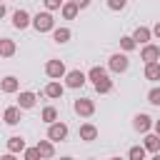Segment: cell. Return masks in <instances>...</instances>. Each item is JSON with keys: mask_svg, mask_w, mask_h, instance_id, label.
Returning a JSON list of instances; mask_svg holds the SVG:
<instances>
[{"mask_svg": "<svg viewBox=\"0 0 160 160\" xmlns=\"http://www.w3.org/2000/svg\"><path fill=\"white\" fill-rule=\"evenodd\" d=\"M30 22H32V28H35L38 32H52V28H55V20H52L50 12H38Z\"/></svg>", "mask_w": 160, "mask_h": 160, "instance_id": "6da1fadb", "label": "cell"}, {"mask_svg": "<svg viewBox=\"0 0 160 160\" xmlns=\"http://www.w3.org/2000/svg\"><path fill=\"white\" fill-rule=\"evenodd\" d=\"M65 62L62 60H48L45 62V75L48 78H52V80H60V78H65Z\"/></svg>", "mask_w": 160, "mask_h": 160, "instance_id": "7a4b0ae2", "label": "cell"}, {"mask_svg": "<svg viewBox=\"0 0 160 160\" xmlns=\"http://www.w3.org/2000/svg\"><path fill=\"white\" fill-rule=\"evenodd\" d=\"M68 138V125L65 122H50V128H48V140H52V142H62Z\"/></svg>", "mask_w": 160, "mask_h": 160, "instance_id": "3957f363", "label": "cell"}, {"mask_svg": "<svg viewBox=\"0 0 160 160\" xmlns=\"http://www.w3.org/2000/svg\"><path fill=\"white\" fill-rule=\"evenodd\" d=\"M72 110H75L80 118H90V115L95 112V102H92L90 98H78L75 105H72Z\"/></svg>", "mask_w": 160, "mask_h": 160, "instance_id": "277c9868", "label": "cell"}, {"mask_svg": "<svg viewBox=\"0 0 160 160\" xmlns=\"http://www.w3.org/2000/svg\"><path fill=\"white\" fill-rule=\"evenodd\" d=\"M108 65H110L112 72H125L128 65H130V60H128L122 52H115V55H110V62H108Z\"/></svg>", "mask_w": 160, "mask_h": 160, "instance_id": "5b68a950", "label": "cell"}, {"mask_svg": "<svg viewBox=\"0 0 160 160\" xmlns=\"http://www.w3.org/2000/svg\"><path fill=\"white\" fill-rule=\"evenodd\" d=\"M65 85H68V88H82V85H85V72H82V70H70V72H65Z\"/></svg>", "mask_w": 160, "mask_h": 160, "instance_id": "8992f818", "label": "cell"}, {"mask_svg": "<svg viewBox=\"0 0 160 160\" xmlns=\"http://www.w3.org/2000/svg\"><path fill=\"white\" fill-rule=\"evenodd\" d=\"M132 128H135L138 132H148V130L152 128V118H150V115H145V112H140V115H135V118H132Z\"/></svg>", "mask_w": 160, "mask_h": 160, "instance_id": "52a82bcc", "label": "cell"}, {"mask_svg": "<svg viewBox=\"0 0 160 160\" xmlns=\"http://www.w3.org/2000/svg\"><path fill=\"white\" fill-rule=\"evenodd\" d=\"M30 20H32V18H30L25 10H15V12H12V25H15L18 30H25V28L30 25Z\"/></svg>", "mask_w": 160, "mask_h": 160, "instance_id": "ba28073f", "label": "cell"}, {"mask_svg": "<svg viewBox=\"0 0 160 160\" xmlns=\"http://www.w3.org/2000/svg\"><path fill=\"white\" fill-rule=\"evenodd\" d=\"M150 38H152V32H150V28H145V25H138V28H135V32H132V40H135V42H140V45H148V42H150Z\"/></svg>", "mask_w": 160, "mask_h": 160, "instance_id": "9c48e42d", "label": "cell"}, {"mask_svg": "<svg viewBox=\"0 0 160 160\" xmlns=\"http://www.w3.org/2000/svg\"><path fill=\"white\" fill-rule=\"evenodd\" d=\"M18 88H20V80H18L15 75H8V78L0 80V90L8 92V95H10V92H18Z\"/></svg>", "mask_w": 160, "mask_h": 160, "instance_id": "30bf717a", "label": "cell"}, {"mask_svg": "<svg viewBox=\"0 0 160 160\" xmlns=\"http://www.w3.org/2000/svg\"><path fill=\"white\" fill-rule=\"evenodd\" d=\"M140 58H142L145 62H155V60L160 58V48H158V45H150V42H148V45L142 48V52H140Z\"/></svg>", "mask_w": 160, "mask_h": 160, "instance_id": "8fae6325", "label": "cell"}, {"mask_svg": "<svg viewBox=\"0 0 160 160\" xmlns=\"http://www.w3.org/2000/svg\"><path fill=\"white\" fill-rule=\"evenodd\" d=\"M2 120H5L8 125H18V122H20V108H18V105H10V108H5V112H2Z\"/></svg>", "mask_w": 160, "mask_h": 160, "instance_id": "7c38bea8", "label": "cell"}, {"mask_svg": "<svg viewBox=\"0 0 160 160\" xmlns=\"http://www.w3.org/2000/svg\"><path fill=\"white\" fill-rule=\"evenodd\" d=\"M98 138V128L92 125V122H85V125H80V140H85V142H92Z\"/></svg>", "mask_w": 160, "mask_h": 160, "instance_id": "4fadbf2b", "label": "cell"}, {"mask_svg": "<svg viewBox=\"0 0 160 160\" xmlns=\"http://www.w3.org/2000/svg\"><path fill=\"white\" fill-rule=\"evenodd\" d=\"M15 40H10V38H0V55L2 58H12L15 55Z\"/></svg>", "mask_w": 160, "mask_h": 160, "instance_id": "5bb4252c", "label": "cell"}, {"mask_svg": "<svg viewBox=\"0 0 160 160\" xmlns=\"http://www.w3.org/2000/svg\"><path fill=\"white\" fill-rule=\"evenodd\" d=\"M35 92H30V90H25V92H20V98H18V108H22V110H28V108H32L35 105Z\"/></svg>", "mask_w": 160, "mask_h": 160, "instance_id": "9a60e30c", "label": "cell"}, {"mask_svg": "<svg viewBox=\"0 0 160 160\" xmlns=\"http://www.w3.org/2000/svg\"><path fill=\"white\" fill-rule=\"evenodd\" d=\"M35 148H38V152H40V158H45V160L55 155V148H52V140H40V142H38Z\"/></svg>", "mask_w": 160, "mask_h": 160, "instance_id": "2e32d148", "label": "cell"}, {"mask_svg": "<svg viewBox=\"0 0 160 160\" xmlns=\"http://www.w3.org/2000/svg\"><path fill=\"white\" fill-rule=\"evenodd\" d=\"M78 5L72 2V0H68V2H62V8H60V12H62V18L65 20H75V15H78Z\"/></svg>", "mask_w": 160, "mask_h": 160, "instance_id": "e0dca14e", "label": "cell"}, {"mask_svg": "<svg viewBox=\"0 0 160 160\" xmlns=\"http://www.w3.org/2000/svg\"><path fill=\"white\" fill-rule=\"evenodd\" d=\"M22 150H25V140H22L20 135H12V138L8 140V152H15V155H18V152H22Z\"/></svg>", "mask_w": 160, "mask_h": 160, "instance_id": "ac0fdd59", "label": "cell"}, {"mask_svg": "<svg viewBox=\"0 0 160 160\" xmlns=\"http://www.w3.org/2000/svg\"><path fill=\"white\" fill-rule=\"evenodd\" d=\"M145 150H150V152H160V135H145V145H142Z\"/></svg>", "mask_w": 160, "mask_h": 160, "instance_id": "d6986e66", "label": "cell"}, {"mask_svg": "<svg viewBox=\"0 0 160 160\" xmlns=\"http://www.w3.org/2000/svg\"><path fill=\"white\" fill-rule=\"evenodd\" d=\"M145 78L148 80H160V62H145Z\"/></svg>", "mask_w": 160, "mask_h": 160, "instance_id": "ffe728a7", "label": "cell"}, {"mask_svg": "<svg viewBox=\"0 0 160 160\" xmlns=\"http://www.w3.org/2000/svg\"><path fill=\"white\" fill-rule=\"evenodd\" d=\"M92 85H95V90H98L100 95H105V92H110V90H112V80H110L108 75H102V78H100L98 82H92Z\"/></svg>", "mask_w": 160, "mask_h": 160, "instance_id": "44dd1931", "label": "cell"}, {"mask_svg": "<svg viewBox=\"0 0 160 160\" xmlns=\"http://www.w3.org/2000/svg\"><path fill=\"white\" fill-rule=\"evenodd\" d=\"M52 40L60 42V45L68 42V40H70V30H68V28H52Z\"/></svg>", "mask_w": 160, "mask_h": 160, "instance_id": "7402d4cb", "label": "cell"}, {"mask_svg": "<svg viewBox=\"0 0 160 160\" xmlns=\"http://www.w3.org/2000/svg\"><path fill=\"white\" fill-rule=\"evenodd\" d=\"M45 95H48V98H60V95H62V85L55 82V80L48 82V85H45Z\"/></svg>", "mask_w": 160, "mask_h": 160, "instance_id": "603a6c76", "label": "cell"}, {"mask_svg": "<svg viewBox=\"0 0 160 160\" xmlns=\"http://www.w3.org/2000/svg\"><path fill=\"white\" fill-rule=\"evenodd\" d=\"M145 148H140V145H132L130 150H128V160H145Z\"/></svg>", "mask_w": 160, "mask_h": 160, "instance_id": "cb8c5ba5", "label": "cell"}, {"mask_svg": "<svg viewBox=\"0 0 160 160\" xmlns=\"http://www.w3.org/2000/svg\"><path fill=\"white\" fill-rule=\"evenodd\" d=\"M120 48H122L125 52H130V50H135V48H138V42L132 40V35H122V38H120Z\"/></svg>", "mask_w": 160, "mask_h": 160, "instance_id": "d4e9b609", "label": "cell"}, {"mask_svg": "<svg viewBox=\"0 0 160 160\" xmlns=\"http://www.w3.org/2000/svg\"><path fill=\"white\" fill-rule=\"evenodd\" d=\"M102 75H108V72H105V68H100V65H95V68H90V72H88V78H90L92 82H98V80H100Z\"/></svg>", "mask_w": 160, "mask_h": 160, "instance_id": "484cf974", "label": "cell"}, {"mask_svg": "<svg viewBox=\"0 0 160 160\" xmlns=\"http://www.w3.org/2000/svg\"><path fill=\"white\" fill-rule=\"evenodd\" d=\"M55 120H58V110H55V108H45V110H42V122L50 125V122H55Z\"/></svg>", "mask_w": 160, "mask_h": 160, "instance_id": "4316f807", "label": "cell"}, {"mask_svg": "<svg viewBox=\"0 0 160 160\" xmlns=\"http://www.w3.org/2000/svg\"><path fill=\"white\" fill-rule=\"evenodd\" d=\"M22 160H42V158H40L38 148H25L22 150Z\"/></svg>", "mask_w": 160, "mask_h": 160, "instance_id": "83f0119b", "label": "cell"}, {"mask_svg": "<svg viewBox=\"0 0 160 160\" xmlns=\"http://www.w3.org/2000/svg\"><path fill=\"white\" fill-rule=\"evenodd\" d=\"M148 102H150V105H160V88H152V90L148 92Z\"/></svg>", "mask_w": 160, "mask_h": 160, "instance_id": "f1b7e54d", "label": "cell"}, {"mask_svg": "<svg viewBox=\"0 0 160 160\" xmlns=\"http://www.w3.org/2000/svg\"><path fill=\"white\" fill-rule=\"evenodd\" d=\"M42 2H45L48 12H50V10H60V8H62V0H42Z\"/></svg>", "mask_w": 160, "mask_h": 160, "instance_id": "f546056e", "label": "cell"}, {"mask_svg": "<svg viewBox=\"0 0 160 160\" xmlns=\"http://www.w3.org/2000/svg\"><path fill=\"white\" fill-rule=\"evenodd\" d=\"M128 5V0H108V8L110 10H122Z\"/></svg>", "mask_w": 160, "mask_h": 160, "instance_id": "4dcf8cb0", "label": "cell"}, {"mask_svg": "<svg viewBox=\"0 0 160 160\" xmlns=\"http://www.w3.org/2000/svg\"><path fill=\"white\" fill-rule=\"evenodd\" d=\"M150 32H152V35H155V38H158V40H160V20H158V22H155V28H152V30H150Z\"/></svg>", "mask_w": 160, "mask_h": 160, "instance_id": "1f68e13d", "label": "cell"}, {"mask_svg": "<svg viewBox=\"0 0 160 160\" xmlns=\"http://www.w3.org/2000/svg\"><path fill=\"white\" fill-rule=\"evenodd\" d=\"M72 2H75L78 8H88V5H90V0H72Z\"/></svg>", "mask_w": 160, "mask_h": 160, "instance_id": "d6a6232c", "label": "cell"}, {"mask_svg": "<svg viewBox=\"0 0 160 160\" xmlns=\"http://www.w3.org/2000/svg\"><path fill=\"white\" fill-rule=\"evenodd\" d=\"M0 160H18V158H15V152H5Z\"/></svg>", "mask_w": 160, "mask_h": 160, "instance_id": "836d02e7", "label": "cell"}, {"mask_svg": "<svg viewBox=\"0 0 160 160\" xmlns=\"http://www.w3.org/2000/svg\"><path fill=\"white\" fill-rule=\"evenodd\" d=\"M152 130H155V135H160V120H155V122H152Z\"/></svg>", "mask_w": 160, "mask_h": 160, "instance_id": "e575fe53", "label": "cell"}, {"mask_svg": "<svg viewBox=\"0 0 160 160\" xmlns=\"http://www.w3.org/2000/svg\"><path fill=\"white\" fill-rule=\"evenodd\" d=\"M2 15H5V5L0 2V20H2Z\"/></svg>", "mask_w": 160, "mask_h": 160, "instance_id": "d590c367", "label": "cell"}, {"mask_svg": "<svg viewBox=\"0 0 160 160\" xmlns=\"http://www.w3.org/2000/svg\"><path fill=\"white\" fill-rule=\"evenodd\" d=\"M152 160H160V152H155V158H152Z\"/></svg>", "mask_w": 160, "mask_h": 160, "instance_id": "8d00e7d4", "label": "cell"}, {"mask_svg": "<svg viewBox=\"0 0 160 160\" xmlns=\"http://www.w3.org/2000/svg\"><path fill=\"white\" fill-rule=\"evenodd\" d=\"M60 160H72V158H60Z\"/></svg>", "mask_w": 160, "mask_h": 160, "instance_id": "74e56055", "label": "cell"}, {"mask_svg": "<svg viewBox=\"0 0 160 160\" xmlns=\"http://www.w3.org/2000/svg\"><path fill=\"white\" fill-rule=\"evenodd\" d=\"M110 160H122V158H110Z\"/></svg>", "mask_w": 160, "mask_h": 160, "instance_id": "f35d334b", "label": "cell"}, {"mask_svg": "<svg viewBox=\"0 0 160 160\" xmlns=\"http://www.w3.org/2000/svg\"><path fill=\"white\" fill-rule=\"evenodd\" d=\"M90 160H95V158H90Z\"/></svg>", "mask_w": 160, "mask_h": 160, "instance_id": "ab89813d", "label": "cell"}, {"mask_svg": "<svg viewBox=\"0 0 160 160\" xmlns=\"http://www.w3.org/2000/svg\"><path fill=\"white\" fill-rule=\"evenodd\" d=\"M0 2H2V0H0Z\"/></svg>", "mask_w": 160, "mask_h": 160, "instance_id": "60d3db41", "label": "cell"}]
</instances>
